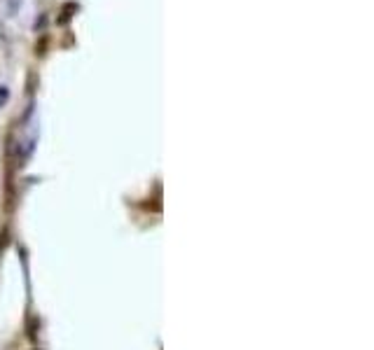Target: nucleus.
I'll list each match as a JSON object with an SVG mask.
<instances>
[{"instance_id":"7ed1b4c3","label":"nucleus","mask_w":374,"mask_h":350,"mask_svg":"<svg viewBox=\"0 0 374 350\" xmlns=\"http://www.w3.org/2000/svg\"><path fill=\"white\" fill-rule=\"evenodd\" d=\"M8 98H10V89L8 86H0V108L8 103Z\"/></svg>"},{"instance_id":"f03ea898","label":"nucleus","mask_w":374,"mask_h":350,"mask_svg":"<svg viewBox=\"0 0 374 350\" xmlns=\"http://www.w3.org/2000/svg\"><path fill=\"white\" fill-rule=\"evenodd\" d=\"M5 3H8V10H10V14H14V12L21 8V3H24V0H5Z\"/></svg>"},{"instance_id":"f257e3e1","label":"nucleus","mask_w":374,"mask_h":350,"mask_svg":"<svg viewBox=\"0 0 374 350\" xmlns=\"http://www.w3.org/2000/svg\"><path fill=\"white\" fill-rule=\"evenodd\" d=\"M75 12H78V5H75V3H66V5H63V10H61L59 23H68V21L73 19Z\"/></svg>"}]
</instances>
